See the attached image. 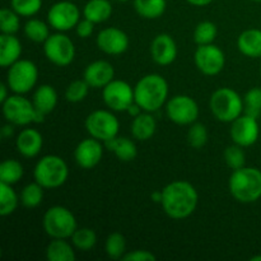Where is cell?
Segmentation results:
<instances>
[{"label":"cell","mask_w":261,"mask_h":261,"mask_svg":"<svg viewBox=\"0 0 261 261\" xmlns=\"http://www.w3.org/2000/svg\"><path fill=\"white\" fill-rule=\"evenodd\" d=\"M198 203V191L189 181H173L166 185L162 190L161 205L165 213L176 221L189 218L196 211Z\"/></svg>","instance_id":"cell-1"},{"label":"cell","mask_w":261,"mask_h":261,"mask_svg":"<svg viewBox=\"0 0 261 261\" xmlns=\"http://www.w3.org/2000/svg\"><path fill=\"white\" fill-rule=\"evenodd\" d=\"M168 87L167 81L161 74H147L138 81L134 87L135 102L143 111L155 112L167 103Z\"/></svg>","instance_id":"cell-2"},{"label":"cell","mask_w":261,"mask_h":261,"mask_svg":"<svg viewBox=\"0 0 261 261\" xmlns=\"http://www.w3.org/2000/svg\"><path fill=\"white\" fill-rule=\"evenodd\" d=\"M228 188L231 195L239 203H255L261 198V171L246 166L234 170L229 177Z\"/></svg>","instance_id":"cell-3"},{"label":"cell","mask_w":261,"mask_h":261,"mask_svg":"<svg viewBox=\"0 0 261 261\" xmlns=\"http://www.w3.org/2000/svg\"><path fill=\"white\" fill-rule=\"evenodd\" d=\"M209 109L218 121L231 124L244 114L245 102L234 89L223 87L213 92L209 99Z\"/></svg>","instance_id":"cell-4"},{"label":"cell","mask_w":261,"mask_h":261,"mask_svg":"<svg viewBox=\"0 0 261 261\" xmlns=\"http://www.w3.org/2000/svg\"><path fill=\"white\" fill-rule=\"evenodd\" d=\"M33 177L43 189H58L68 180L69 167L65 161L59 155H43L36 163Z\"/></svg>","instance_id":"cell-5"},{"label":"cell","mask_w":261,"mask_h":261,"mask_svg":"<svg viewBox=\"0 0 261 261\" xmlns=\"http://www.w3.org/2000/svg\"><path fill=\"white\" fill-rule=\"evenodd\" d=\"M5 120L15 126H25L32 122L45 121V115L36 111L33 102L25 98L24 94H12L2 103Z\"/></svg>","instance_id":"cell-6"},{"label":"cell","mask_w":261,"mask_h":261,"mask_svg":"<svg viewBox=\"0 0 261 261\" xmlns=\"http://www.w3.org/2000/svg\"><path fill=\"white\" fill-rule=\"evenodd\" d=\"M43 229L51 239H70L78 228L74 214L61 205L51 206L43 216Z\"/></svg>","instance_id":"cell-7"},{"label":"cell","mask_w":261,"mask_h":261,"mask_svg":"<svg viewBox=\"0 0 261 261\" xmlns=\"http://www.w3.org/2000/svg\"><path fill=\"white\" fill-rule=\"evenodd\" d=\"M37 81L38 68L33 61L19 59L8 68L7 84L13 93H28L35 88Z\"/></svg>","instance_id":"cell-8"},{"label":"cell","mask_w":261,"mask_h":261,"mask_svg":"<svg viewBox=\"0 0 261 261\" xmlns=\"http://www.w3.org/2000/svg\"><path fill=\"white\" fill-rule=\"evenodd\" d=\"M43 53L47 60L56 66L70 65L75 58V46L64 32H56L43 42Z\"/></svg>","instance_id":"cell-9"},{"label":"cell","mask_w":261,"mask_h":261,"mask_svg":"<svg viewBox=\"0 0 261 261\" xmlns=\"http://www.w3.org/2000/svg\"><path fill=\"white\" fill-rule=\"evenodd\" d=\"M86 129L92 138L107 142L119 135L120 122L112 111L107 110H96L87 116Z\"/></svg>","instance_id":"cell-10"},{"label":"cell","mask_w":261,"mask_h":261,"mask_svg":"<svg viewBox=\"0 0 261 261\" xmlns=\"http://www.w3.org/2000/svg\"><path fill=\"white\" fill-rule=\"evenodd\" d=\"M166 115L176 125H189L196 122L199 117V106L193 97L177 94L166 103Z\"/></svg>","instance_id":"cell-11"},{"label":"cell","mask_w":261,"mask_h":261,"mask_svg":"<svg viewBox=\"0 0 261 261\" xmlns=\"http://www.w3.org/2000/svg\"><path fill=\"white\" fill-rule=\"evenodd\" d=\"M102 98L111 111H126L130 105L135 102L134 88L127 82L114 79L102 88Z\"/></svg>","instance_id":"cell-12"},{"label":"cell","mask_w":261,"mask_h":261,"mask_svg":"<svg viewBox=\"0 0 261 261\" xmlns=\"http://www.w3.org/2000/svg\"><path fill=\"white\" fill-rule=\"evenodd\" d=\"M81 20V10L71 2H58L47 12V23L58 32H66L76 27Z\"/></svg>","instance_id":"cell-13"},{"label":"cell","mask_w":261,"mask_h":261,"mask_svg":"<svg viewBox=\"0 0 261 261\" xmlns=\"http://www.w3.org/2000/svg\"><path fill=\"white\" fill-rule=\"evenodd\" d=\"M196 68L204 75L213 76L221 73L226 65V55L223 50L214 43L200 45L194 54Z\"/></svg>","instance_id":"cell-14"},{"label":"cell","mask_w":261,"mask_h":261,"mask_svg":"<svg viewBox=\"0 0 261 261\" xmlns=\"http://www.w3.org/2000/svg\"><path fill=\"white\" fill-rule=\"evenodd\" d=\"M229 135L234 144L241 147H251L257 142L260 135V126L257 119L247 114H242L231 122Z\"/></svg>","instance_id":"cell-15"},{"label":"cell","mask_w":261,"mask_h":261,"mask_svg":"<svg viewBox=\"0 0 261 261\" xmlns=\"http://www.w3.org/2000/svg\"><path fill=\"white\" fill-rule=\"evenodd\" d=\"M97 47L107 55H121L129 48V36L117 27L103 28L96 38Z\"/></svg>","instance_id":"cell-16"},{"label":"cell","mask_w":261,"mask_h":261,"mask_svg":"<svg viewBox=\"0 0 261 261\" xmlns=\"http://www.w3.org/2000/svg\"><path fill=\"white\" fill-rule=\"evenodd\" d=\"M103 157V147L101 140L96 138H87L78 143L74 150V160L79 167L91 170L101 162Z\"/></svg>","instance_id":"cell-17"},{"label":"cell","mask_w":261,"mask_h":261,"mask_svg":"<svg viewBox=\"0 0 261 261\" xmlns=\"http://www.w3.org/2000/svg\"><path fill=\"white\" fill-rule=\"evenodd\" d=\"M150 56L158 65H171L177 58V45L172 36L168 33L155 36L150 43Z\"/></svg>","instance_id":"cell-18"},{"label":"cell","mask_w":261,"mask_h":261,"mask_svg":"<svg viewBox=\"0 0 261 261\" xmlns=\"http://www.w3.org/2000/svg\"><path fill=\"white\" fill-rule=\"evenodd\" d=\"M83 78L91 88H105L115 79V68L109 61L96 60L87 65Z\"/></svg>","instance_id":"cell-19"},{"label":"cell","mask_w":261,"mask_h":261,"mask_svg":"<svg viewBox=\"0 0 261 261\" xmlns=\"http://www.w3.org/2000/svg\"><path fill=\"white\" fill-rule=\"evenodd\" d=\"M43 147V137L36 129H23L15 139L18 153L25 158H33L40 154Z\"/></svg>","instance_id":"cell-20"},{"label":"cell","mask_w":261,"mask_h":261,"mask_svg":"<svg viewBox=\"0 0 261 261\" xmlns=\"http://www.w3.org/2000/svg\"><path fill=\"white\" fill-rule=\"evenodd\" d=\"M32 102L36 111L46 116L51 114L58 105V92L50 84H41L33 93Z\"/></svg>","instance_id":"cell-21"},{"label":"cell","mask_w":261,"mask_h":261,"mask_svg":"<svg viewBox=\"0 0 261 261\" xmlns=\"http://www.w3.org/2000/svg\"><path fill=\"white\" fill-rule=\"evenodd\" d=\"M22 55V43L14 35L2 33L0 36V65L9 68Z\"/></svg>","instance_id":"cell-22"},{"label":"cell","mask_w":261,"mask_h":261,"mask_svg":"<svg viewBox=\"0 0 261 261\" xmlns=\"http://www.w3.org/2000/svg\"><path fill=\"white\" fill-rule=\"evenodd\" d=\"M130 129H132V134L135 139L140 140V142H147L155 134L157 121H155L152 112L143 111L138 116L133 117Z\"/></svg>","instance_id":"cell-23"},{"label":"cell","mask_w":261,"mask_h":261,"mask_svg":"<svg viewBox=\"0 0 261 261\" xmlns=\"http://www.w3.org/2000/svg\"><path fill=\"white\" fill-rule=\"evenodd\" d=\"M237 47L247 58H261V30L250 28L240 33Z\"/></svg>","instance_id":"cell-24"},{"label":"cell","mask_w":261,"mask_h":261,"mask_svg":"<svg viewBox=\"0 0 261 261\" xmlns=\"http://www.w3.org/2000/svg\"><path fill=\"white\" fill-rule=\"evenodd\" d=\"M105 147L114 153L121 162H132L137 158L138 149L132 139L125 137H115L105 142Z\"/></svg>","instance_id":"cell-25"},{"label":"cell","mask_w":261,"mask_h":261,"mask_svg":"<svg viewBox=\"0 0 261 261\" xmlns=\"http://www.w3.org/2000/svg\"><path fill=\"white\" fill-rule=\"evenodd\" d=\"M112 13L114 9L110 0H89L83 9L84 18L93 22L94 24L109 20Z\"/></svg>","instance_id":"cell-26"},{"label":"cell","mask_w":261,"mask_h":261,"mask_svg":"<svg viewBox=\"0 0 261 261\" xmlns=\"http://www.w3.org/2000/svg\"><path fill=\"white\" fill-rule=\"evenodd\" d=\"M46 259L48 261H74L76 259L73 244L66 239H53L46 247Z\"/></svg>","instance_id":"cell-27"},{"label":"cell","mask_w":261,"mask_h":261,"mask_svg":"<svg viewBox=\"0 0 261 261\" xmlns=\"http://www.w3.org/2000/svg\"><path fill=\"white\" fill-rule=\"evenodd\" d=\"M166 0H134L135 12L144 19H158L166 12Z\"/></svg>","instance_id":"cell-28"},{"label":"cell","mask_w":261,"mask_h":261,"mask_svg":"<svg viewBox=\"0 0 261 261\" xmlns=\"http://www.w3.org/2000/svg\"><path fill=\"white\" fill-rule=\"evenodd\" d=\"M23 31H24L25 37L36 43H43L50 37V24L36 18L28 19Z\"/></svg>","instance_id":"cell-29"},{"label":"cell","mask_w":261,"mask_h":261,"mask_svg":"<svg viewBox=\"0 0 261 261\" xmlns=\"http://www.w3.org/2000/svg\"><path fill=\"white\" fill-rule=\"evenodd\" d=\"M12 186L13 185L0 182V216L2 217H7L14 213L19 204L17 193Z\"/></svg>","instance_id":"cell-30"},{"label":"cell","mask_w":261,"mask_h":261,"mask_svg":"<svg viewBox=\"0 0 261 261\" xmlns=\"http://www.w3.org/2000/svg\"><path fill=\"white\" fill-rule=\"evenodd\" d=\"M23 165L17 160H5L0 165V182L14 185L23 177Z\"/></svg>","instance_id":"cell-31"},{"label":"cell","mask_w":261,"mask_h":261,"mask_svg":"<svg viewBox=\"0 0 261 261\" xmlns=\"http://www.w3.org/2000/svg\"><path fill=\"white\" fill-rule=\"evenodd\" d=\"M71 239V244L79 251H89L93 249L97 244V234L96 232L88 227H83V228H76L75 232L73 233Z\"/></svg>","instance_id":"cell-32"},{"label":"cell","mask_w":261,"mask_h":261,"mask_svg":"<svg viewBox=\"0 0 261 261\" xmlns=\"http://www.w3.org/2000/svg\"><path fill=\"white\" fill-rule=\"evenodd\" d=\"M43 199V188L35 181L23 188L22 193H20V203L25 206V208H37Z\"/></svg>","instance_id":"cell-33"},{"label":"cell","mask_w":261,"mask_h":261,"mask_svg":"<svg viewBox=\"0 0 261 261\" xmlns=\"http://www.w3.org/2000/svg\"><path fill=\"white\" fill-rule=\"evenodd\" d=\"M217 35H218L217 25L211 20H203V22L198 23L194 30V41L198 46L209 45V43L214 42Z\"/></svg>","instance_id":"cell-34"},{"label":"cell","mask_w":261,"mask_h":261,"mask_svg":"<svg viewBox=\"0 0 261 261\" xmlns=\"http://www.w3.org/2000/svg\"><path fill=\"white\" fill-rule=\"evenodd\" d=\"M105 250L110 259L119 260L122 259L125 254H126V241L125 237L119 232H114V233L109 234L106 239V244H105Z\"/></svg>","instance_id":"cell-35"},{"label":"cell","mask_w":261,"mask_h":261,"mask_svg":"<svg viewBox=\"0 0 261 261\" xmlns=\"http://www.w3.org/2000/svg\"><path fill=\"white\" fill-rule=\"evenodd\" d=\"M20 15L12 8H3L0 10V31L7 35H14L20 27Z\"/></svg>","instance_id":"cell-36"},{"label":"cell","mask_w":261,"mask_h":261,"mask_svg":"<svg viewBox=\"0 0 261 261\" xmlns=\"http://www.w3.org/2000/svg\"><path fill=\"white\" fill-rule=\"evenodd\" d=\"M89 86L86 81L83 79H78V81H74L66 87L65 91V99L71 103H79V102L84 101L87 98L89 93Z\"/></svg>","instance_id":"cell-37"},{"label":"cell","mask_w":261,"mask_h":261,"mask_svg":"<svg viewBox=\"0 0 261 261\" xmlns=\"http://www.w3.org/2000/svg\"><path fill=\"white\" fill-rule=\"evenodd\" d=\"M208 130H206L205 125L200 124V122H194L190 125L188 130V142L189 145L194 149H200V148L205 147L208 143Z\"/></svg>","instance_id":"cell-38"},{"label":"cell","mask_w":261,"mask_h":261,"mask_svg":"<svg viewBox=\"0 0 261 261\" xmlns=\"http://www.w3.org/2000/svg\"><path fill=\"white\" fill-rule=\"evenodd\" d=\"M224 162L233 171L245 167L246 154L244 152V147L234 144V143L229 145V147H227L226 150H224Z\"/></svg>","instance_id":"cell-39"},{"label":"cell","mask_w":261,"mask_h":261,"mask_svg":"<svg viewBox=\"0 0 261 261\" xmlns=\"http://www.w3.org/2000/svg\"><path fill=\"white\" fill-rule=\"evenodd\" d=\"M245 102V114L250 116L259 117L261 114V88L254 87L249 89L244 97Z\"/></svg>","instance_id":"cell-40"},{"label":"cell","mask_w":261,"mask_h":261,"mask_svg":"<svg viewBox=\"0 0 261 261\" xmlns=\"http://www.w3.org/2000/svg\"><path fill=\"white\" fill-rule=\"evenodd\" d=\"M10 7L20 17H33L40 12L42 0H10Z\"/></svg>","instance_id":"cell-41"},{"label":"cell","mask_w":261,"mask_h":261,"mask_svg":"<svg viewBox=\"0 0 261 261\" xmlns=\"http://www.w3.org/2000/svg\"><path fill=\"white\" fill-rule=\"evenodd\" d=\"M157 257L153 252L148 251V250H134V251H129L122 256L124 261H154Z\"/></svg>","instance_id":"cell-42"},{"label":"cell","mask_w":261,"mask_h":261,"mask_svg":"<svg viewBox=\"0 0 261 261\" xmlns=\"http://www.w3.org/2000/svg\"><path fill=\"white\" fill-rule=\"evenodd\" d=\"M94 30V23L91 22L89 19L84 18L83 20H79L78 24L75 27V32L78 35V37L81 38H88L91 37L92 33Z\"/></svg>","instance_id":"cell-43"},{"label":"cell","mask_w":261,"mask_h":261,"mask_svg":"<svg viewBox=\"0 0 261 261\" xmlns=\"http://www.w3.org/2000/svg\"><path fill=\"white\" fill-rule=\"evenodd\" d=\"M126 112L130 115V116L135 117V116H138V115H139V114H142L143 109L139 106V105L137 103V102H134V103H133V105H130V107L126 110Z\"/></svg>","instance_id":"cell-44"},{"label":"cell","mask_w":261,"mask_h":261,"mask_svg":"<svg viewBox=\"0 0 261 261\" xmlns=\"http://www.w3.org/2000/svg\"><path fill=\"white\" fill-rule=\"evenodd\" d=\"M14 126H15V125L10 124V122H8L7 125H4V126H3V129H2L3 137H4V138L12 137L13 133H14Z\"/></svg>","instance_id":"cell-45"},{"label":"cell","mask_w":261,"mask_h":261,"mask_svg":"<svg viewBox=\"0 0 261 261\" xmlns=\"http://www.w3.org/2000/svg\"><path fill=\"white\" fill-rule=\"evenodd\" d=\"M8 89H9V87H8L7 83L0 84V102H2V103L8 98V97H9V94H8Z\"/></svg>","instance_id":"cell-46"},{"label":"cell","mask_w":261,"mask_h":261,"mask_svg":"<svg viewBox=\"0 0 261 261\" xmlns=\"http://www.w3.org/2000/svg\"><path fill=\"white\" fill-rule=\"evenodd\" d=\"M189 4L194 5V7H205V5H209L211 3H213L214 0H186Z\"/></svg>","instance_id":"cell-47"},{"label":"cell","mask_w":261,"mask_h":261,"mask_svg":"<svg viewBox=\"0 0 261 261\" xmlns=\"http://www.w3.org/2000/svg\"><path fill=\"white\" fill-rule=\"evenodd\" d=\"M150 199H152L154 203H160L162 201V190L160 191H154V193H152V195H150Z\"/></svg>","instance_id":"cell-48"},{"label":"cell","mask_w":261,"mask_h":261,"mask_svg":"<svg viewBox=\"0 0 261 261\" xmlns=\"http://www.w3.org/2000/svg\"><path fill=\"white\" fill-rule=\"evenodd\" d=\"M250 261H261V255H255L250 259Z\"/></svg>","instance_id":"cell-49"},{"label":"cell","mask_w":261,"mask_h":261,"mask_svg":"<svg viewBox=\"0 0 261 261\" xmlns=\"http://www.w3.org/2000/svg\"><path fill=\"white\" fill-rule=\"evenodd\" d=\"M116 2H119V3H125V2H129V0H116Z\"/></svg>","instance_id":"cell-50"},{"label":"cell","mask_w":261,"mask_h":261,"mask_svg":"<svg viewBox=\"0 0 261 261\" xmlns=\"http://www.w3.org/2000/svg\"><path fill=\"white\" fill-rule=\"evenodd\" d=\"M252 2H256V3H261V0H252Z\"/></svg>","instance_id":"cell-51"},{"label":"cell","mask_w":261,"mask_h":261,"mask_svg":"<svg viewBox=\"0 0 261 261\" xmlns=\"http://www.w3.org/2000/svg\"><path fill=\"white\" fill-rule=\"evenodd\" d=\"M260 74H261V66H260Z\"/></svg>","instance_id":"cell-52"}]
</instances>
